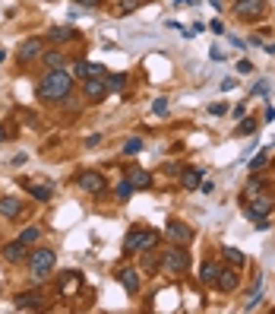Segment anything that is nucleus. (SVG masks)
Instances as JSON below:
<instances>
[{"mask_svg": "<svg viewBox=\"0 0 275 314\" xmlns=\"http://www.w3.org/2000/svg\"><path fill=\"white\" fill-rule=\"evenodd\" d=\"M234 133H237V137H250V133H256V121H253V118H247V121H240V127H237V130H234Z\"/></svg>", "mask_w": 275, "mask_h": 314, "instance_id": "obj_29", "label": "nucleus"}, {"mask_svg": "<svg viewBox=\"0 0 275 314\" xmlns=\"http://www.w3.org/2000/svg\"><path fill=\"white\" fill-rule=\"evenodd\" d=\"M209 57H212V61H225V51H221V48H212Z\"/></svg>", "mask_w": 275, "mask_h": 314, "instance_id": "obj_43", "label": "nucleus"}, {"mask_svg": "<svg viewBox=\"0 0 275 314\" xmlns=\"http://www.w3.org/2000/svg\"><path fill=\"white\" fill-rule=\"evenodd\" d=\"M0 254H3V260H10V264H22V260H25V244L16 238V242L3 244V248H0Z\"/></svg>", "mask_w": 275, "mask_h": 314, "instance_id": "obj_14", "label": "nucleus"}, {"mask_svg": "<svg viewBox=\"0 0 275 314\" xmlns=\"http://www.w3.org/2000/svg\"><path fill=\"white\" fill-rule=\"evenodd\" d=\"M209 29L215 32V35H225V32H228V29H225V23H221V19H212V23H209Z\"/></svg>", "mask_w": 275, "mask_h": 314, "instance_id": "obj_37", "label": "nucleus"}, {"mask_svg": "<svg viewBox=\"0 0 275 314\" xmlns=\"http://www.w3.org/2000/svg\"><path fill=\"white\" fill-rule=\"evenodd\" d=\"M250 70H253L250 61H237V73H250Z\"/></svg>", "mask_w": 275, "mask_h": 314, "instance_id": "obj_42", "label": "nucleus"}, {"mask_svg": "<svg viewBox=\"0 0 275 314\" xmlns=\"http://www.w3.org/2000/svg\"><path fill=\"white\" fill-rule=\"evenodd\" d=\"M162 264H165V270L171 273V276H180V273L190 270V254L184 251V244H174V248H168V251H165Z\"/></svg>", "mask_w": 275, "mask_h": 314, "instance_id": "obj_5", "label": "nucleus"}, {"mask_svg": "<svg viewBox=\"0 0 275 314\" xmlns=\"http://www.w3.org/2000/svg\"><path fill=\"white\" fill-rule=\"evenodd\" d=\"M83 92H85V98H89V102H102L111 89H108V83H105V76H85Z\"/></svg>", "mask_w": 275, "mask_h": 314, "instance_id": "obj_7", "label": "nucleus"}, {"mask_svg": "<svg viewBox=\"0 0 275 314\" xmlns=\"http://www.w3.org/2000/svg\"><path fill=\"white\" fill-rule=\"evenodd\" d=\"M199 188H203V193H212V191H215V184H212V181H203Z\"/></svg>", "mask_w": 275, "mask_h": 314, "instance_id": "obj_44", "label": "nucleus"}, {"mask_svg": "<svg viewBox=\"0 0 275 314\" xmlns=\"http://www.w3.org/2000/svg\"><path fill=\"white\" fill-rule=\"evenodd\" d=\"M16 308L19 311H38V308H44V298L38 295V292H19V295H16Z\"/></svg>", "mask_w": 275, "mask_h": 314, "instance_id": "obj_12", "label": "nucleus"}, {"mask_svg": "<svg viewBox=\"0 0 275 314\" xmlns=\"http://www.w3.org/2000/svg\"><path fill=\"white\" fill-rule=\"evenodd\" d=\"M272 206H275V197L269 191H259V193H253V203L244 206V216L250 219V222H259V219H266L272 213Z\"/></svg>", "mask_w": 275, "mask_h": 314, "instance_id": "obj_4", "label": "nucleus"}, {"mask_svg": "<svg viewBox=\"0 0 275 314\" xmlns=\"http://www.w3.org/2000/svg\"><path fill=\"white\" fill-rule=\"evenodd\" d=\"M79 6H98V0H76Z\"/></svg>", "mask_w": 275, "mask_h": 314, "instance_id": "obj_45", "label": "nucleus"}, {"mask_svg": "<svg viewBox=\"0 0 275 314\" xmlns=\"http://www.w3.org/2000/svg\"><path fill=\"white\" fill-rule=\"evenodd\" d=\"M19 210H22V203L16 197H0V216L3 219H16Z\"/></svg>", "mask_w": 275, "mask_h": 314, "instance_id": "obj_17", "label": "nucleus"}, {"mask_svg": "<svg viewBox=\"0 0 275 314\" xmlns=\"http://www.w3.org/2000/svg\"><path fill=\"white\" fill-rule=\"evenodd\" d=\"M228 42H231V45H234V48H240V51H244V48H247V45H244V38H237V35H228Z\"/></svg>", "mask_w": 275, "mask_h": 314, "instance_id": "obj_41", "label": "nucleus"}, {"mask_svg": "<svg viewBox=\"0 0 275 314\" xmlns=\"http://www.w3.org/2000/svg\"><path fill=\"white\" fill-rule=\"evenodd\" d=\"M22 188L29 191L35 200H42V203H48V200H51V193H54V188H51V184H25V181H22Z\"/></svg>", "mask_w": 275, "mask_h": 314, "instance_id": "obj_20", "label": "nucleus"}, {"mask_svg": "<svg viewBox=\"0 0 275 314\" xmlns=\"http://www.w3.org/2000/svg\"><path fill=\"white\" fill-rule=\"evenodd\" d=\"M70 89H73V76L63 70V67H57V70H48L42 76L35 96L42 98V102H63V98L70 96Z\"/></svg>", "mask_w": 275, "mask_h": 314, "instance_id": "obj_1", "label": "nucleus"}, {"mask_svg": "<svg viewBox=\"0 0 275 314\" xmlns=\"http://www.w3.org/2000/svg\"><path fill=\"white\" fill-rule=\"evenodd\" d=\"M139 149H143V140H139V137H130V140L124 143V149H120V152H124V156H136Z\"/></svg>", "mask_w": 275, "mask_h": 314, "instance_id": "obj_27", "label": "nucleus"}, {"mask_svg": "<svg viewBox=\"0 0 275 314\" xmlns=\"http://www.w3.org/2000/svg\"><path fill=\"white\" fill-rule=\"evenodd\" d=\"M250 96H269V83H256L250 89Z\"/></svg>", "mask_w": 275, "mask_h": 314, "instance_id": "obj_36", "label": "nucleus"}, {"mask_svg": "<svg viewBox=\"0 0 275 314\" xmlns=\"http://www.w3.org/2000/svg\"><path fill=\"white\" fill-rule=\"evenodd\" d=\"M266 54H275V42H266Z\"/></svg>", "mask_w": 275, "mask_h": 314, "instance_id": "obj_46", "label": "nucleus"}, {"mask_svg": "<svg viewBox=\"0 0 275 314\" xmlns=\"http://www.w3.org/2000/svg\"><path fill=\"white\" fill-rule=\"evenodd\" d=\"M218 270H221V266L215 264V260H206V264L199 266V279H203V283H215V279H218Z\"/></svg>", "mask_w": 275, "mask_h": 314, "instance_id": "obj_22", "label": "nucleus"}, {"mask_svg": "<svg viewBox=\"0 0 275 314\" xmlns=\"http://www.w3.org/2000/svg\"><path fill=\"white\" fill-rule=\"evenodd\" d=\"M234 13L244 19H259L266 13V0H237L234 3Z\"/></svg>", "mask_w": 275, "mask_h": 314, "instance_id": "obj_8", "label": "nucleus"}, {"mask_svg": "<svg viewBox=\"0 0 275 314\" xmlns=\"http://www.w3.org/2000/svg\"><path fill=\"white\" fill-rule=\"evenodd\" d=\"M3 137H6V133H3V127H0V143H3Z\"/></svg>", "mask_w": 275, "mask_h": 314, "instance_id": "obj_50", "label": "nucleus"}, {"mask_svg": "<svg viewBox=\"0 0 275 314\" xmlns=\"http://www.w3.org/2000/svg\"><path fill=\"white\" fill-rule=\"evenodd\" d=\"M48 42H51V45L76 42V29H73V25H54V29H48Z\"/></svg>", "mask_w": 275, "mask_h": 314, "instance_id": "obj_13", "label": "nucleus"}, {"mask_svg": "<svg viewBox=\"0 0 275 314\" xmlns=\"http://www.w3.org/2000/svg\"><path fill=\"white\" fill-rule=\"evenodd\" d=\"M193 0H174V6H190Z\"/></svg>", "mask_w": 275, "mask_h": 314, "instance_id": "obj_47", "label": "nucleus"}, {"mask_svg": "<svg viewBox=\"0 0 275 314\" xmlns=\"http://www.w3.org/2000/svg\"><path fill=\"white\" fill-rule=\"evenodd\" d=\"M130 10H136V0H124L120 3V13H130Z\"/></svg>", "mask_w": 275, "mask_h": 314, "instance_id": "obj_40", "label": "nucleus"}, {"mask_svg": "<svg viewBox=\"0 0 275 314\" xmlns=\"http://www.w3.org/2000/svg\"><path fill=\"white\" fill-rule=\"evenodd\" d=\"M127 178H130V184H133L136 191H146V188H152V175H149V171H143V169H133Z\"/></svg>", "mask_w": 275, "mask_h": 314, "instance_id": "obj_19", "label": "nucleus"}, {"mask_svg": "<svg viewBox=\"0 0 275 314\" xmlns=\"http://www.w3.org/2000/svg\"><path fill=\"white\" fill-rule=\"evenodd\" d=\"M237 283H240L237 270H218V279H215V286H218L221 292H234V289H237Z\"/></svg>", "mask_w": 275, "mask_h": 314, "instance_id": "obj_15", "label": "nucleus"}, {"mask_svg": "<svg viewBox=\"0 0 275 314\" xmlns=\"http://www.w3.org/2000/svg\"><path fill=\"white\" fill-rule=\"evenodd\" d=\"M73 73L76 76H89V61H76L73 64Z\"/></svg>", "mask_w": 275, "mask_h": 314, "instance_id": "obj_34", "label": "nucleus"}, {"mask_svg": "<svg viewBox=\"0 0 275 314\" xmlns=\"http://www.w3.org/2000/svg\"><path fill=\"white\" fill-rule=\"evenodd\" d=\"M42 51H44L42 38H25V42L19 45V61L29 64V61H35V57H42Z\"/></svg>", "mask_w": 275, "mask_h": 314, "instance_id": "obj_11", "label": "nucleus"}, {"mask_svg": "<svg viewBox=\"0 0 275 314\" xmlns=\"http://www.w3.org/2000/svg\"><path fill=\"white\" fill-rule=\"evenodd\" d=\"M42 61H44V67H48V70H57V67L66 64V57L60 54V51H48V48H44V51H42Z\"/></svg>", "mask_w": 275, "mask_h": 314, "instance_id": "obj_21", "label": "nucleus"}, {"mask_svg": "<svg viewBox=\"0 0 275 314\" xmlns=\"http://www.w3.org/2000/svg\"><path fill=\"white\" fill-rule=\"evenodd\" d=\"M259 298H263V276L256 279V289H253V292H250V298L244 302V311H253V308L259 305Z\"/></svg>", "mask_w": 275, "mask_h": 314, "instance_id": "obj_23", "label": "nucleus"}, {"mask_svg": "<svg viewBox=\"0 0 275 314\" xmlns=\"http://www.w3.org/2000/svg\"><path fill=\"white\" fill-rule=\"evenodd\" d=\"M266 162H269V146H263V149H259L256 156L250 159V171H259V169H266Z\"/></svg>", "mask_w": 275, "mask_h": 314, "instance_id": "obj_24", "label": "nucleus"}, {"mask_svg": "<svg viewBox=\"0 0 275 314\" xmlns=\"http://www.w3.org/2000/svg\"><path fill=\"white\" fill-rule=\"evenodd\" d=\"M98 143H102V133H92V137H85V146H89V149H92V146H98Z\"/></svg>", "mask_w": 275, "mask_h": 314, "instance_id": "obj_39", "label": "nucleus"}, {"mask_svg": "<svg viewBox=\"0 0 275 314\" xmlns=\"http://www.w3.org/2000/svg\"><path fill=\"white\" fill-rule=\"evenodd\" d=\"M259 191H266V184L259 181V178H250V184H247V197H253V193H259Z\"/></svg>", "mask_w": 275, "mask_h": 314, "instance_id": "obj_32", "label": "nucleus"}, {"mask_svg": "<svg viewBox=\"0 0 275 314\" xmlns=\"http://www.w3.org/2000/svg\"><path fill=\"white\" fill-rule=\"evenodd\" d=\"M89 76H108V67H102V64H89Z\"/></svg>", "mask_w": 275, "mask_h": 314, "instance_id": "obj_35", "label": "nucleus"}, {"mask_svg": "<svg viewBox=\"0 0 275 314\" xmlns=\"http://www.w3.org/2000/svg\"><path fill=\"white\" fill-rule=\"evenodd\" d=\"M209 3H212V6H215V10H221V0H209Z\"/></svg>", "mask_w": 275, "mask_h": 314, "instance_id": "obj_48", "label": "nucleus"}, {"mask_svg": "<svg viewBox=\"0 0 275 314\" xmlns=\"http://www.w3.org/2000/svg\"><path fill=\"white\" fill-rule=\"evenodd\" d=\"M152 111H155L158 118L168 115V98H155V102H152Z\"/></svg>", "mask_w": 275, "mask_h": 314, "instance_id": "obj_33", "label": "nucleus"}, {"mask_svg": "<svg viewBox=\"0 0 275 314\" xmlns=\"http://www.w3.org/2000/svg\"><path fill=\"white\" fill-rule=\"evenodd\" d=\"M105 83H108V89H124L127 76H124V73H108V76H105Z\"/></svg>", "mask_w": 275, "mask_h": 314, "instance_id": "obj_28", "label": "nucleus"}, {"mask_svg": "<svg viewBox=\"0 0 275 314\" xmlns=\"http://www.w3.org/2000/svg\"><path fill=\"white\" fill-rule=\"evenodd\" d=\"M3 61H6V51H3V48H0V64H3Z\"/></svg>", "mask_w": 275, "mask_h": 314, "instance_id": "obj_49", "label": "nucleus"}, {"mask_svg": "<svg viewBox=\"0 0 275 314\" xmlns=\"http://www.w3.org/2000/svg\"><path fill=\"white\" fill-rule=\"evenodd\" d=\"M225 257H228V260H231V264H234V266H240V264H244V254H240L237 248H225Z\"/></svg>", "mask_w": 275, "mask_h": 314, "instance_id": "obj_31", "label": "nucleus"}, {"mask_svg": "<svg viewBox=\"0 0 275 314\" xmlns=\"http://www.w3.org/2000/svg\"><path fill=\"white\" fill-rule=\"evenodd\" d=\"M38 238H42V229H38V225H29V229L19 232V242H22V244H35Z\"/></svg>", "mask_w": 275, "mask_h": 314, "instance_id": "obj_25", "label": "nucleus"}, {"mask_svg": "<svg viewBox=\"0 0 275 314\" xmlns=\"http://www.w3.org/2000/svg\"><path fill=\"white\" fill-rule=\"evenodd\" d=\"M133 191H136V188L130 184V178H124V181L114 188V197H117V200H130V197H133Z\"/></svg>", "mask_w": 275, "mask_h": 314, "instance_id": "obj_26", "label": "nucleus"}, {"mask_svg": "<svg viewBox=\"0 0 275 314\" xmlns=\"http://www.w3.org/2000/svg\"><path fill=\"white\" fill-rule=\"evenodd\" d=\"M79 286H83V273H76V270H66V273H60V276H57L60 295H73Z\"/></svg>", "mask_w": 275, "mask_h": 314, "instance_id": "obj_10", "label": "nucleus"}, {"mask_svg": "<svg viewBox=\"0 0 275 314\" xmlns=\"http://www.w3.org/2000/svg\"><path fill=\"white\" fill-rule=\"evenodd\" d=\"M180 184H184L187 191H199V184H203V171H199V169H184Z\"/></svg>", "mask_w": 275, "mask_h": 314, "instance_id": "obj_18", "label": "nucleus"}, {"mask_svg": "<svg viewBox=\"0 0 275 314\" xmlns=\"http://www.w3.org/2000/svg\"><path fill=\"white\" fill-rule=\"evenodd\" d=\"M165 238L174 242V244H187V242H193V229L187 222H180V219H171V222L165 225Z\"/></svg>", "mask_w": 275, "mask_h": 314, "instance_id": "obj_6", "label": "nucleus"}, {"mask_svg": "<svg viewBox=\"0 0 275 314\" xmlns=\"http://www.w3.org/2000/svg\"><path fill=\"white\" fill-rule=\"evenodd\" d=\"M54 251L51 248H35L29 254V276L32 283H44V279H51V270H54Z\"/></svg>", "mask_w": 275, "mask_h": 314, "instance_id": "obj_2", "label": "nucleus"}, {"mask_svg": "<svg viewBox=\"0 0 275 314\" xmlns=\"http://www.w3.org/2000/svg\"><path fill=\"white\" fill-rule=\"evenodd\" d=\"M234 86H237V79H234V76H225V79H221V92H231Z\"/></svg>", "mask_w": 275, "mask_h": 314, "instance_id": "obj_38", "label": "nucleus"}, {"mask_svg": "<svg viewBox=\"0 0 275 314\" xmlns=\"http://www.w3.org/2000/svg\"><path fill=\"white\" fill-rule=\"evenodd\" d=\"M76 184L85 193H102L105 191V175H102V171H83V175L76 178Z\"/></svg>", "mask_w": 275, "mask_h": 314, "instance_id": "obj_9", "label": "nucleus"}, {"mask_svg": "<svg viewBox=\"0 0 275 314\" xmlns=\"http://www.w3.org/2000/svg\"><path fill=\"white\" fill-rule=\"evenodd\" d=\"M155 244H158V232H149V229H133V232H127V238H124V251L127 254L152 251Z\"/></svg>", "mask_w": 275, "mask_h": 314, "instance_id": "obj_3", "label": "nucleus"}, {"mask_svg": "<svg viewBox=\"0 0 275 314\" xmlns=\"http://www.w3.org/2000/svg\"><path fill=\"white\" fill-rule=\"evenodd\" d=\"M143 254H146V251H143ZM143 270H146V273L158 270V257H155V254H146V257H143Z\"/></svg>", "mask_w": 275, "mask_h": 314, "instance_id": "obj_30", "label": "nucleus"}, {"mask_svg": "<svg viewBox=\"0 0 275 314\" xmlns=\"http://www.w3.org/2000/svg\"><path fill=\"white\" fill-rule=\"evenodd\" d=\"M117 279H120V286H124L130 295H136V292H139V273L136 270H120Z\"/></svg>", "mask_w": 275, "mask_h": 314, "instance_id": "obj_16", "label": "nucleus"}]
</instances>
